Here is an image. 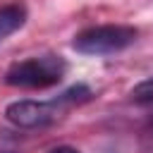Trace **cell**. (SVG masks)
Returning <instances> with one entry per match:
<instances>
[{
    "instance_id": "7a4b0ae2",
    "label": "cell",
    "mask_w": 153,
    "mask_h": 153,
    "mask_svg": "<svg viewBox=\"0 0 153 153\" xmlns=\"http://www.w3.org/2000/svg\"><path fill=\"white\" fill-rule=\"evenodd\" d=\"M139 31L134 26H122V24H103V26H91L84 29L74 36L72 48L84 55H110L129 48L136 41Z\"/></svg>"
},
{
    "instance_id": "6da1fadb",
    "label": "cell",
    "mask_w": 153,
    "mask_h": 153,
    "mask_svg": "<svg viewBox=\"0 0 153 153\" xmlns=\"http://www.w3.org/2000/svg\"><path fill=\"white\" fill-rule=\"evenodd\" d=\"M65 60L60 55H41L14 62L5 72V84L17 88H48L62 81L65 76Z\"/></svg>"
},
{
    "instance_id": "3957f363",
    "label": "cell",
    "mask_w": 153,
    "mask_h": 153,
    "mask_svg": "<svg viewBox=\"0 0 153 153\" xmlns=\"http://www.w3.org/2000/svg\"><path fill=\"white\" fill-rule=\"evenodd\" d=\"M67 105V100L60 96L57 100H50V103H38V100H17V103H10L7 110H5V117L14 124V127H22V129H36V127H45L50 124L60 108Z\"/></svg>"
},
{
    "instance_id": "5b68a950",
    "label": "cell",
    "mask_w": 153,
    "mask_h": 153,
    "mask_svg": "<svg viewBox=\"0 0 153 153\" xmlns=\"http://www.w3.org/2000/svg\"><path fill=\"white\" fill-rule=\"evenodd\" d=\"M131 98H134V103H141V105H153V79H146V81H141L134 91H131Z\"/></svg>"
},
{
    "instance_id": "8992f818",
    "label": "cell",
    "mask_w": 153,
    "mask_h": 153,
    "mask_svg": "<svg viewBox=\"0 0 153 153\" xmlns=\"http://www.w3.org/2000/svg\"><path fill=\"white\" fill-rule=\"evenodd\" d=\"M48 153H79V151L72 148V146H57V148H53V151H48Z\"/></svg>"
},
{
    "instance_id": "277c9868",
    "label": "cell",
    "mask_w": 153,
    "mask_h": 153,
    "mask_svg": "<svg viewBox=\"0 0 153 153\" xmlns=\"http://www.w3.org/2000/svg\"><path fill=\"white\" fill-rule=\"evenodd\" d=\"M26 22V10L22 5H5L0 7V43L12 36L17 29H22Z\"/></svg>"
}]
</instances>
